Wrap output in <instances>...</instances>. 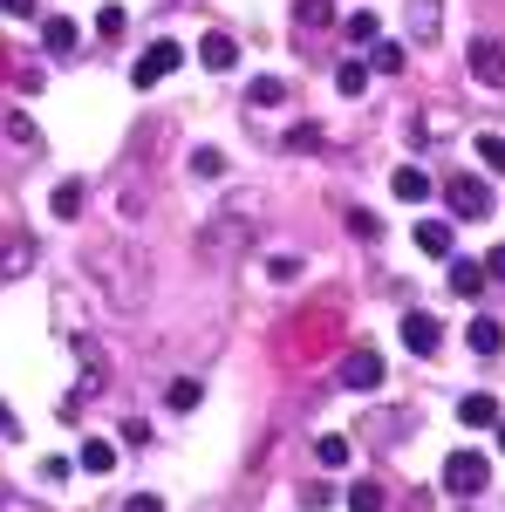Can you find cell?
I'll return each instance as SVG.
<instances>
[{"instance_id":"44dd1931","label":"cell","mask_w":505,"mask_h":512,"mask_svg":"<svg viewBox=\"0 0 505 512\" xmlns=\"http://www.w3.org/2000/svg\"><path fill=\"white\" fill-rule=\"evenodd\" d=\"M192 178H226V151L198 144V151H192Z\"/></svg>"},{"instance_id":"ac0fdd59","label":"cell","mask_w":505,"mask_h":512,"mask_svg":"<svg viewBox=\"0 0 505 512\" xmlns=\"http://www.w3.org/2000/svg\"><path fill=\"white\" fill-rule=\"evenodd\" d=\"M349 512H383V485H376V478H355L349 485Z\"/></svg>"},{"instance_id":"d6a6232c","label":"cell","mask_w":505,"mask_h":512,"mask_svg":"<svg viewBox=\"0 0 505 512\" xmlns=\"http://www.w3.org/2000/svg\"><path fill=\"white\" fill-rule=\"evenodd\" d=\"M485 280H505V246H492V253H485Z\"/></svg>"},{"instance_id":"83f0119b","label":"cell","mask_w":505,"mask_h":512,"mask_svg":"<svg viewBox=\"0 0 505 512\" xmlns=\"http://www.w3.org/2000/svg\"><path fill=\"white\" fill-rule=\"evenodd\" d=\"M123 28H130V21H123V7H103V14H96V35H110V41H117Z\"/></svg>"},{"instance_id":"d590c367","label":"cell","mask_w":505,"mask_h":512,"mask_svg":"<svg viewBox=\"0 0 505 512\" xmlns=\"http://www.w3.org/2000/svg\"><path fill=\"white\" fill-rule=\"evenodd\" d=\"M499 451H505V417H499Z\"/></svg>"},{"instance_id":"5bb4252c","label":"cell","mask_w":505,"mask_h":512,"mask_svg":"<svg viewBox=\"0 0 505 512\" xmlns=\"http://www.w3.org/2000/svg\"><path fill=\"white\" fill-rule=\"evenodd\" d=\"M76 465L82 472H117V444H110V437H89L76 451Z\"/></svg>"},{"instance_id":"4316f807","label":"cell","mask_w":505,"mask_h":512,"mask_svg":"<svg viewBox=\"0 0 505 512\" xmlns=\"http://www.w3.org/2000/svg\"><path fill=\"white\" fill-rule=\"evenodd\" d=\"M7 137H14V144H21V151H41V130L28 117H7Z\"/></svg>"},{"instance_id":"7c38bea8","label":"cell","mask_w":505,"mask_h":512,"mask_svg":"<svg viewBox=\"0 0 505 512\" xmlns=\"http://www.w3.org/2000/svg\"><path fill=\"white\" fill-rule=\"evenodd\" d=\"M458 424H465V431H492V424H499V403L485 390H471L465 403H458Z\"/></svg>"},{"instance_id":"277c9868","label":"cell","mask_w":505,"mask_h":512,"mask_svg":"<svg viewBox=\"0 0 505 512\" xmlns=\"http://www.w3.org/2000/svg\"><path fill=\"white\" fill-rule=\"evenodd\" d=\"M403 349L410 355H437L444 349V321L424 315V308H410V315H403Z\"/></svg>"},{"instance_id":"f546056e","label":"cell","mask_w":505,"mask_h":512,"mask_svg":"<svg viewBox=\"0 0 505 512\" xmlns=\"http://www.w3.org/2000/svg\"><path fill=\"white\" fill-rule=\"evenodd\" d=\"M294 14H301V21H308V28H321V21H328V14H335V7H328V0H301V7H294Z\"/></svg>"},{"instance_id":"3957f363","label":"cell","mask_w":505,"mask_h":512,"mask_svg":"<svg viewBox=\"0 0 505 512\" xmlns=\"http://www.w3.org/2000/svg\"><path fill=\"white\" fill-rule=\"evenodd\" d=\"M444 198H451L458 219H485V212H492V185H485V178H451Z\"/></svg>"},{"instance_id":"e0dca14e","label":"cell","mask_w":505,"mask_h":512,"mask_svg":"<svg viewBox=\"0 0 505 512\" xmlns=\"http://www.w3.org/2000/svg\"><path fill=\"white\" fill-rule=\"evenodd\" d=\"M314 458H321V465H328V472H342V465H349V437H314Z\"/></svg>"},{"instance_id":"836d02e7","label":"cell","mask_w":505,"mask_h":512,"mask_svg":"<svg viewBox=\"0 0 505 512\" xmlns=\"http://www.w3.org/2000/svg\"><path fill=\"white\" fill-rule=\"evenodd\" d=\"M123 512H164V499H157V492H137V499H130Z\"/></svg>"},{"instance_id":"d6986e66","label":"cell","mask_w":505,"mask_h":512,"mask_svg":"<svg viewBox=\"0 0 505 512\" xmlns=\"http://www.w3.org/2000/svg\"><path fill=\"white\" fill-rule=\"evenodd\" d=\"M410 35L437 41V0H410Z\"/></svg>"},{"instance_id":"9a60e30c","label":"cell","mask_w":505,"mask_h":512,"mask_svg":"<svg viewBox=\"0 0 505 512\" xmlns=\"http://www.w3.org/2000/svg\"><path fill=\"white\" fill-rule=\"evenodd\" d=\"M246 103H253V110H273V103H287V82H280V76H253Z\"/></svg>"},{"instance_id":"8992f818","label":"cell","mask_w":505,"mask_h":512,"mask_svg":"<svg viewBox=\"0 0 505 512\" xmlns=\"http://www.w3.org/2000/svg\"><path fill=\"white\" fill-rule=\"evenodd\" d=\"M76 48H82V28L69 21V14H55V21H41V55H48V62H69Z\"/></svg>"},{"instance_id":"ffe728a7","label":"cell","mask_w":505,"mask_h":512,"mask_svg":"<svg viewBox=\"0 0 505 512\" xmlns=\"http://www.w3.org/2000/svg\"><path fill=\"white\" fill-rule=\"evenodd\" d=\"M369 69H376V76H396V69H403V48H396V41H369Z\"/></svg>"},{"instance_id":"52a82bcc","label":"cell","mask_w":505,"mask_h":512,"mask_svg":"<svg viewBox=\"0 0 505 512\" xmlns=\"http://www.w3.org/2000/svg\"><path fill=\"white\" fill-rule=\"evenodd\" d=\"M342 383H349V390H383V355L376 349L342 355Z\"/></svg>"},{"instance_id":"7a4b0ae2","label":"cell","mask_w":505,"mask_h":512,"mask_svg":"<svg viewBox=\"0 0 505 512\" xmlns=\"http://www.w3.org/2000/svg\"><path fill=\"white\" fill-rule=\"evenodd\" d=\"M178 69H185V48H178V41H151V48L137 55L130 82H137V89H157L164 76H178Z\"/></svg>"},{"instance_id":"484cf974","label":"cell","mask_w":505,"mask_h":512,"mask_svg":"<svg viewBox=\"0 0 505 512\" xmlns=\"http://www.w3.org/2000/svg\"><path fill=\"white\" fill-rule=\"evenodd\" d=\"M280 144H287V151H321V123H294Z\"/></svg>"},{"instance_id":"1f68e13d","label":"cell","mask_w":505,"mask_h":512,"mask_svg":"<svg viewBox=\"0 0 505 512\" xmlns=\"http://www.w3.org/2000/svg\"><path fill=\"white\" fill-rule=\"evenodd\" d=\"M35 7H41V0H0V14H7V21H35Z\"/></svg>"},{"instance_id":"5b68a950","label":"cell","mask_w":505,"mask_h":512,"mask_svg":"<svg viewBox=\"0 0 505 512\" xmlns=\"http://www.w3.org/2000/svg\"><path fill=\"white\" fill-rule=\"evenodd\" d=\"M471 76L478 82H505V41L499 35H471Z\"/></svg>"},{"instance_id":"9c48e42d","label":"cell","mask_w":505,"mask_h":512,"mask_svg":"<svg viewBox=\"0 0 505 512\" xmlns=\"http://www.w3.org/2000/svg\"><path fill=\"white\" fill-rule=\"evenodd\" d=\"M465 342H471V355H499L505 349V321L499 315H471Z\"/></svg>"},{"instance_id":"603a6c76","label":"cell","mask_w":505,"mask_h":512,"mask_svg":"<svg viewBox=\"0 0 505 512\" xmlns=\"http://www.w3.org/2000/svg\"><path fill=\"white\" fill-rule=\"evenodd\" d=\"M478 164H485L492 178H505V137H492V130H485V137H478Z\"/></svg>"},{"instance_id":"cb8c5ba5","label":"cell","mask_w":505,"mask_h":512,"mask_svg":"<svg viewBox=\"0 0 505 512\" xmlns=\"http://www.w3.org/2000/svg\"><path fill=\"white\" fill-rule=\"evenodd\" d=\"M342 35H349V41H376V35H383V21L362 7V14H349V21H342Z\"/></svg>"},{"instance_id":"2e32d148","label":"cell","mask_w":505,"mask_h":512,"mask_svg":"<svg viewBox=\"0 0 505 512\" xmlns=\"http://www.w3.org/2000/svg\"><path fill=\"white\" fill-rule=\"evenodd\" d=\"M48 212H55V219H76V212H82V178H62L55 198H48Z\"/></svg>"},{"instance_id":"4dcf8cb0","label":"cell","mask_w":505,"mask_h":512,"mask_svg":"<svg viewBox=\"0 0 505 512\" xmlns=\"http://www.w3.org/2000/svg\"><path fill=\"white\" fill-rule=\"evenodd\" d=\"M349 233H355V239H376L383 226H376V212H349Z\"/></svg>"},{"instance_id":"ba28073f","label":"cell","mask_w":505,"mask_h":512,"mask_svg":"<svg viewBox=\"0 0 505 512\" xmlns=\"http://www.w3.org/2000/svg\"><path fill=\"white\" fill-rule=\"evenodd\" d=\"M198 62H205L212 76H226V69H239V41H233V35H219V28H212V35L198 41Z\"/></svg>"},{"instance_id":"f1b7e54d","label":"cell","mask_w":505,"mask_h":512,"mask_svg":"<svg viewBox=\"0 0 505 512\" xmlns=\"http://www.w3.org/2000/svg\"><path fill=\"white\" fill-rule=\"evenodd\" d=\"M267 274H273V280H301V260H294V253H273Z\"/></svg>"},{"instance_id":"7402d4cb","label":"cell","mask_w":505,"mask_h":512,"mask_svg":"<svg viewBox=\"0 0 505 512\" xmlns=\"http://www.w3.org/2000/svg\"><path fill=\"white\" fill-rule=\"evenodd\" d=\"M335 89H342V96H362V89H369V62H342V69H335Z\"/></svg>"},{"instance_id":"6da1fadb","label":"cell","mask_w":505,"mask_h":512,"mask_svg":"<svg viewBox=\"0 0 505 512\" xmlns=\"http://www.w3.org/2000/svg\"><path fill=\"white\" fill-rule=\"evenodd\" d=\"M492 485V465L478 458V451H451L444 458V492H458V499H478Z\"/></svg>"},{"instance_id":"e575fe53","label":"cell","mask_w":505,"mask_h":512,"mask_svg":"<svg viewBox=\"0 0 505 512\" xmlns=\"http://www.w3.org/2000/svg\"><path fill=\"white\" fill-rule=\"evenodd\" d=\"M0 437H21V424H14V410L0 403Z\"/></svg>"},{"instance_id":"4fadbf2b","label":"cell","mask_w":505,"mask_h":512,"mask_svg":"<svg viewBox=\"0 0 505 512\" xmlns=\"http://www.w3.org/2000/svg\"><path fill=\"white\" fill-rule=\"evenodd\" d=\"M389 192L403 198V205H424V198H430V178H424V171H417V164H403V171L389 178Z\"/></svg>"},{"instance_id":"8fae6325","label":"cell","mask_w":505,"mask_h":512,"mask_svg":"<svg viewBox=\"0 0 505 512\" xmlns=\"http://www.w3.org/2000/svg\"><path fill=\"white\" fill-rule=\"evenodd\" d=\"M451 294H458V301H478V294H485V260H458V253H451Z\"/></svg>"},{"instance_id":"30bf717a","label":"cell","mask_w":505,"mask_h":512,"mask_svg":"<svg viewBox=\"0 0 505 512\" xmlns=\"http://www.w3.org/2000/svg\"><path fill=\"white\" fill-rule=\"evenodd\" d=\"M417 246H424L430 260H451V253H458V239H451V219H417Z\"/></svg>"},{"instance_id":"d4e9b609","label":"cell","mask_w":505,"mask_h":512,"mask_svg":"<svg viewBox=\"0 0 505 512\" xmlns=\"http://www.w3.org/2000/svg\"><path fill=\"white\" fill-rule=\"evenodd\" d=\"M198 396H205V390H198L192 376H178V383L164 390V403H171V410H198Z\"/></svg>"}]
</instances>
